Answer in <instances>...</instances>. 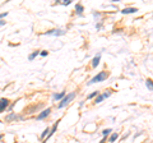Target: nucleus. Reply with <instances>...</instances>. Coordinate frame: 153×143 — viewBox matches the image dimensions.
I'll return each instance as SVG.
<instances>
[{"instance_id":"6ab92c4d","label":"nucleus","mask_w":153,"mask_h":143,"mask_svg":"<svg viewBox=\"0 0 153 143\" xmlns=\"http://www.w3.org/2000/svg\"><path fill=\"white\" fill-rule=\"evenodd\" d=\"M63 4H65V5H69V4H70V0H66V1H63Z\"/></svg>"},{"instance_id":"412c9836","label":"nucleus","mask_w":153,"mask_h":143,"mask_svg":"<svg viewBox=\"0 0 153 143\" xmlns=\"http://www.w3.org/2000/svg\"><path fill=\"white\" fill-rule=\"evenodd\" d=\"M1 137H3V136H1V134H0V139H1Z\"/></svg>"},{"instance_id":"4468645a","label":"nucleus","mask_w":153,"mask_h":143,"mask_svg":"<svg viewBox=\"0 0 153 143\" xmlns=\"http://www.w3.org/2000/svg\"><path fill=\"white\" fill-rule=\"evenodd\" d=\"M97 95H98V92L96 91V92H93V93H91L89 96H88V98H92V97H94V96H97Z\"/></svg>"},{"instance_id":"dca6fc26","label":"nucleus","mask_w":153,"mask_h":143,"mask_svg":"<svg viewBox=\"0 0 153 143\" xmlns=\"http://www.w3.org/2000/svg\"><path fill=\"white\" fill-rule=\"evenodd\" d=\"M46 134H49V129H46L44 133H42V136H41V137H42V138H45V137H46Z\"/></svg>"},{"instance_id":"7ed1b4c3","label":"nucleus","mask_w":153,"mask_h":143,"mask_svg":"<svg viewBox=\"0 0 153 143\" xmlns=\"http://www.w3.org/2000/svg\"><path fill=\"white\" fill-rule=\"evenodd\" d=\"M9 101L7 98H0V112H1L3 110H5V107L8 106Z\"/></svg>"},{"instance_id":"f8f14e48","label":"nucleus","mask_w":153,"mask_h":143,"mask_svg":"<svg viewBox=\"0 0 153 143\" xmlns=\"http://www.w3.org/2000/svg\"><path fill=\"white\" fill-rule=\"evenodd\" d=\"M116 138H117V134H114L111 138H110V142H111V143L115 142V141H116Z\"/></svg>"},{"instance_id":"f257e3e1","label":"nucleus","mask_w":153,"mask_h":143,"mask_svg":"<svg viewBox=\"0 0 153 143\" xmlns=\"http://www.w3.org/2000/svg\"><path fill=\"white\" fill-rule=\"evenodd\" d=\"M107 77H108V73H106V72H101V73H98L96 77H93L89 83L93 84V83H97V82H102V80H105Z\"/></svg>"},{"instance_id":"20e7f679","label":"nucleus","mask_w":153,"mask_h":143,"mask_svg":"<svg viewBox=\"0 0 153 143\" xmlns=\"http://www.w3.org/2000/svg\"><path fill=\"white\" fill-rule=\"evenodd\" d=\"M51 112V110H50V109H46V110L45 111H42L41 114H40V115H38L37 116V119H38V120H41V119H44V118H46L47 115H49V114Z\"/></svg>"},{"instance_id":"ddd939ff","label":"nucleus","mask_w":153,"mask_h":143,"mask_svg":"<svg viewBox=\"0 0 153 143\" xmlns=\"http://www.w3.org/2000/svg\"><path fill=\"white\" fill-rule=\"evenodd\" d=\"M103 100V96H98L97 98H96V104H98V102H101Z\"/></svg>"},{"instance_id":"1a4fd4ad","label":"nucleus","mask_w":153,"mask_h":143,"mask_svg":"<svg viewBox=\"0 0 153 143\" xmlns=\"http://www.w3.org/2000/svg\"><path fill=\"white\" fill-rule=\"evenodd\" d=\"M146 83H147V87L153 91V82H152V80H151V79H147V82H146Z\"/></svg>"},{"instance_id":"9d476101","label":"nucleus","mask_w":153,"mask_h":143,"mask_svg":"<svg viewBox=\"0 0 153 143\" xmlns=\"http://www.w3.org/2000/svg\"><path fill=\"white\" fill-rule=\"evenodd\" d=\"M75 10H78V13L80 14V13H82V12H83V7H82V5H80V4H78V5H76V7H75Z\"/></svg>"},{"instance_id":"2eb2a0df","label":"nucleus","mask_w":153,"mask_h":143,"mask_svg":"<svg viewBox=\"0 0 153 143\" xmlns=\"http://www.w3.org/2000/svg\"><path fill=\"white\" fill-rule=\"evenodd\" d=\"M108 133H111V129H106V130H103V136H105V137H107Z\"/></svg>"},{"instance_id":"423d86ee","label":"nucleus","mask_w":153,"mask_h":143,"mask_svg":"<svg viewBox=\"0 0 153 143\" xmlns=\"http://www.w3.org/2000/svg\"><path fill=\"white\" fill-rule=\"evenodd\" d=\"M135 12H137L135 8H126V9H124L123 10L124 14H131V13H135Z\"/></svg>"},{"instance_id":"9b49d317","label":"nucleus","mask_w":153,"mask_h":143,"mask_svg":"<svg viewBox=\"0 0 153 143\" xmlns=\"http://www.w3.org/2000/svg\"><path fill=\"white\" fill-rule=\"evenodd\" d=\"M37 55H38V51H35V52H33V54H31L30 56H28V59H30V60H32V59H35Z\"/></svg>"},{"instance_id":"f03ea898","label":"nucleus","mask_w":153,"mask_h":143,"mask_svg":"<svg viewBox=\"0 0 153 143\" xmlns=\"http://www.w3.org/2000/svg\"><path fill=\"white\" fill-rule=\"evenodd\" d=\"M74 96H75V93H73V92L69 93L68 96H65L63 100H61V102H60V105H59V107H64V106H66V105H68V104L71 101V100L74 98Z\"/></svg>"},{"instance_id":"6e6552de","label":"nucleus","mask_w":153,"mask_h":143,"mask_svg":"<svg viewBox=\"0 0 153 143\" xmlns=\"http://www.w3.org/2000/svg\"><path fill=\"white\" fill-rule=\"evenodd\" d=\"M65 97V93L61 92V93H57V95H54V100H60V98H64Z\"/></svg>"},{"instance_id":"0eeeda50","label":"nucleus","mask_w":153,"mask_h":143,"mask_svg":"<svg viewBox=\"0 0 153 143\" xmlns=\"http://www.w3.org/2000/svg\"><path fill=\"white\" fill-rule=\"evenodd\" d=\"M47 35H64V31L61 30H55V31H50V32H46Z\"/></svg>"},{"instance_id":"39448f33","label":"nucleus","mask_w":153,"mask_h":143,"mask_svg":"<svg viewBox=\"0 0 153 143\" xmlns=\"http://www.w3.org/2000/svg\"><path fill=\"white\" fill-rule=\"evenodd\" d=\"M100 58H101V55H97V56H96V58L92 60V66H93V68H96V66L100 64Z\"/></svg>"},{"instance_id":"a211bd4d","label":"nucleus","mask_w":153,"mask_h":143,"mask_svg":"<svg viewBox=\"0 0 153 143\" xmlns=\"http://www.w3.org/2000/svg\"><path fill=\"white\" fill-rule=\"evenodd\" d=\"M102 96H103V98H105V97H108V96H110V92H106V93H103Z\"/></svg>"},{"instance_id":"aec40b11","label":"nucleus","mask_w":153,"mask_h":143,"mask_svg":"<svg viewBox=\"0 0 153 143\" xmlns=\"http://www.w3.org/2000/svg\"><path fill=\"white\" fill-rule=\"evenodd\" d=\"M4 25H5V22H4V21H0V26H4Z\"/></svg>"},{"instance_id":"f3484780","label":"nucleus","mask_w":153,"mask_h":143,"mask_svg":"<svg viewBox=\"0 0 153 143\" xmlns=\"http://www.w3.org/2000/svg\"><path fill=\"white\" fill-rule=\"evenodd\" d=\"M47 54H49V52H47L46 50H44V51H41V55H42V56H47Z\"/></svg>"}]
</instances>
